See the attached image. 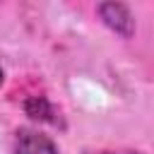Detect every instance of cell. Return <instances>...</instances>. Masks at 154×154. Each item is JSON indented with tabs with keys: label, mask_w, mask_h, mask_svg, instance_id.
I'll return each instance as SVG.
<instances>
[{
	"label": "cell",
	"mask_w": 154,
	"mask_h": 154,
	"mask_svg": "<svg viewBox=\"0 0 154 154\" xmlns=\"http://www.w3.org/2000/svg\"><path fill=\"white\" fill-rule=\"evenodd\" d=\"M24 113L31 118V120H38V123H46V125H53V128H65V120L60 116V111L55 108V103L43 96V94H36V96H29L24 101Z\"/></svg>",
	"instance_id": "3957f363"
},
{
	"label": "cell",
	"mask_w": 154,
	"mask_h": 154,
	"mask_svg": "<svg viewBox=\"0 0 154 154\" xmlns=\"http://www.w3.org/2000/svg\"><path fill=\"white\" fill-rule=\"evenodd\" d=\"M96 17L111 34H116L125 41L132 38L135 31H137L135 14L125 2H99L96 5Z\"/></svg>",
	"instance_id": "6da1fadb"
},
{
	"label": "cell",
	"mask_w": 154,
	"mask_h": 154,
	"mask_svg": "<svg viewBox=\"0 0 154 154\" xmlns=\"http://www.w3.org/2000/svg\"><path fill=\"white\" fill-rule=\"evenodd\" d=\"M14 154H60V152L48 135L34 128H19L14 132Z\"/></svg>",
	"instance_id": "7a4b0ae2"
},
{
	"label": "cell",
	"mask_w": 154,
	"mask_h": 154,
	"mask_svg": "<svg viewBox=\"0 0 154 154\" xmlns=\"http://www.w3.org/2000/svg\"><path fill=\"white\" fill-rule=\"evenodd\" d=\"M2 82H5V70L0 67V87H2Z\"/></svg>",
	"instance_id": "5b68a950"
},
{
	"label": "cell",
	"mask_w": 154,
	"mask_h": 154,
	"mask_svg": "<svg viewBox=\"0 0 154 154\" xmlns=\"http://www.w3.org/2000/svg\"><path fill=\"white\" fill-rule=\"evenodd\" d=\"M82 154H147L140 149H84Z\"/></svg>",
	"instance_id": "277c9868"
}]
</instances>
